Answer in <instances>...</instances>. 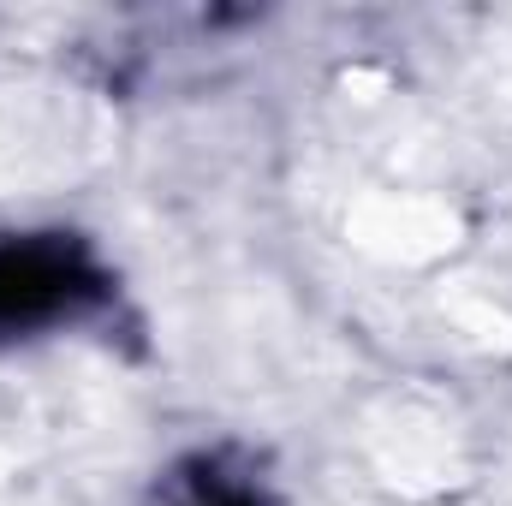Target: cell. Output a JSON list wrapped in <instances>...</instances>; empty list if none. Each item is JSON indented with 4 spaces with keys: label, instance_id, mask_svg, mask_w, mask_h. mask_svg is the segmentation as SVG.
Returning a JSON list of instances; mask_svg holds the SVG:
<instances>
[{
    "label": "cell",
    "instance_id": "cell-1",
    "mask_svg": "<svg viewBox=\"0 0 512 506\" xmlns=\"http://www.w3.org/2000/svg\"><path fill=\"white\" fill-rule=\"evenodd\" d=\"M102 292L108 280L78 239H0V334H30L78 316Z\"/></svg>",
    "mask_w": 512,
    "mask_h": 506
},
{
    "label": "cell",
    "instance_id": "cell-2",
    "mask_svg": "<svg viewBox=\"0 0 512 506\" xmlns=\"http://www.w3.org/2000/svg\"><path fill=\"white\" fill-rule=\"evenodd\" d=\"M185 506H268V495L256 489L251 477L227 471L221 459H197L185 471Z\"/></svg>",
    "mask_w": 512,
    "mask_h": 506
}]
</instances>
